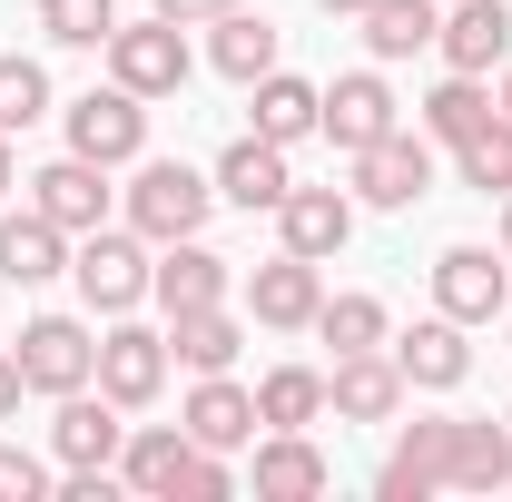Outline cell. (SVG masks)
<instances>
[{
	"instance_id": "obj_1",
	"label": "cell",
	"mask_w": 512,
	"mask_h": 502,
	"mask_svg": "<svg viewBox=\"0 0 512 502\" xmlns=\"http://www.w3.org/2000/svg\"><path fill=\"white\" fill-rule=\"evenodd\" d=\"M207 207H217V178H197L188 158H138V178H128V227H138L148 247L197 237Z\"/></svg>"
},
{
	"instance_id": "obj_2",
	"label": "cell",
	"mask_w": 512,
	"mask_h": 502,
	"mask_svg": "<svg viewBox=\"0 0 512 502\" xmlns=\"http://www.w3.org/2000/svg\"><path fill=\"white\" fill-rule=\"evenodd\" d=\"M148 237L138 227H89V237H69V276H79V296H89V315H128L138 296H148Z\"/></svg>"
},
{
	"instance_id": "obj_3",
	"label": "cell",
	"mask_w": 512,
	"mask_h": 502,
	"mask_svg": "<svg viewBox=\"0 0 512 502\" xmlns=\"http://www.w3.org/2000/svg\"><path fill=\"white\" fill-rule=\"evenodd\" d=\"M109 79L138 89V99H178V89H188V30L158 20V10H148V20H119V30H109Z\"/></svg>"
},
{
	"instance_id": "obj_4",
	"label": "cell",
	"mask_w": 512,
	"mask_h": 502,
	"mask_svg": "<svg viewBox=\"0 0 512 502\" xmlns=\"http://www.w3.org/2000/svg\"><path fill=\"white\" fill-rule=\"evenodd\" d=\"M10 355H20L30 394H50V404H60V394H79V384H99V335H89L79 315H30Z\"/></svg>"
},
{
	"instance_id": "obj_5",
	"label": "cell",
	"mask_w": 512,
	"mask_h": 502,
	"mask_svg": "<svg viewBox=\"0 0 512 502\" xmlns=\"http://www.w3.org/2000/svg\"><path fill=\"white\" fill-rule=\"evenodd\" d=\"M138 148H148V99L138 89H89V99H69V158H99V168H138Z\"/></svg>"
},
{
	"instance_id": "obj_6",
	"label": "cell",
	"mask_w": 512,
	"mask_h": 502,
	"mask_svg": "<svg viewBox=\"0 0 512 502\" xmlns=\"http://www.w3.org/2000/svg\"><path fill=\"white\" fill-rule=\"evenodd\" d=\"M434 306H444L453 325H493V315L512 306V256H493V247H444V256H434Z\"/></svg>"
},
{
	"instance_id": "obj_7",
	"label": "cell",
	"mask_w": 512,
	"mask_h": 502,
	"mask_svg": "<svg viewBox=\"0 0 512 502\" xmlns=\"http://www.w3.org/2000/svg\"><path fill=\"white\" fill-rule=\"evenodd\" d=\"M424 188H434V138L384 128L375 148H355V207H414Z\"/></svg>"
},
{
	"instance_id": "obj_8",
	"label": "cell",
	"mask_w": 512,
	"mask_h": 502,
	"mask_svg": "<svg viewBox=\"0 0 512 502\" xmlns=\"http://www.w3.org/2000/svg\"><path fill=\"white\" fill-rule=\"evenodd\" d=\"M404 394H414V384H404V365H394V355H335V375H325V414H335V424H394V414H404Z\"/></svg>"
},
{
	"instance_id": "obj_9",
	"label": "cell",
	"mask_w": 512,
	"mask_h": 502,
	"mask_svg": "<svg viewBox=\"0 0 512 502\" xmlns=\"http://www.w3.org/2000/svg\"><path fill=\"white\" fill-rule=\"evenodd\" d=\"M158 384H168V335L119 315V325L99 335V394H119L128 414H138V404H158Z\"/></svg>"
},
{
	"instance_id": "obj_10",
	"label": "cell",
	"mask_w": 512,
	"mask_h": 502,
	"mask_svg": "<svg viewBox=\"0 0 512 502\" xmlns=\"http://www.w3.org/2000/svg\"><path fill=\"white\" fill-rule=\"evenodd\" d=\"M434 50H444V69H463V79H493V69L512 60V10L503 0H444Z\"/></svg>"
},
{
	"instance_id": "obj_11",
	"label": "cell",
	"mask_w": 512,
	"mask_h": 502,
	"mask_svg": "<svg viewBox=\"0 0 512 502\" xmlns=\"http://www.w3.org/2000/svg\"><path fill=\"white\" fill-rule=\"evenodd\" d=\"M30 207L69 227V237H89V227H109V168L99 158H50L40 178H30Z\"/></svg>"
},
{
	"instance_id": "obj_12",
	"label": "cell",
	"mask_w": 512,
	"mask_h": 502,
	"mask_svg": "<svg viewBox=\"0 0 512 502\" xmlns=\"http://www.w3.org/2000/svg\"><path fill=\"white\" fill-rule=\"evenodd\" d=\"M227 286H237V266L217 247H197V237H168L158 247V266H148V296L168 315H188V306H227Z\"/></svg>"
},
{
	"instance_id": "obj_13",
	"label": "cell",
	"mask_w": 512,
	"mask_h": 502,
	"mask_svg": "<svg viewBox=\"0 0 512 502\" xmlns=\"http://www.w3.org/2000/svg\"><path fill=\"white\" fill-rule=\"evenodd\" d=\"M384 355L404 365V384H424V394H453V384L473 375V345H463V325L444 306L424 315V325H404V335H384Z\"/></svg>"
},
{
	"instance_id": "obj_14",
	"label": "cell",
	"mask_w": 512,
	"mask_h": 502,
	"mask_svg": "<svg viewBox=\"0 0 512 502\" xmlns=\"http://www.w3.org/2000/svg\"><path fill=\"white\" fill-rule=\"evenodd\" d=\"M316 306H325V276H316V256H296V247L247 276V315H256V325H276V335L316 325Z\"/></svg>"
},
{
	"instance_id": "obj_15",
	"label": "cell",
	"mask_w": 512,
	"mask_h": 502,
	"mask_svg": "<svg viewBox=\"0 0 512 502\" xmlns=\"http://www.w3.org/2000/svg\"><path fill=\"white\" fill-rule=\"evenodd\" d=\"M316 128H325V138H335V148H345V158H355V148H375L384 128H404V119H394V89H384L375 69H345V79L325 89Z\"/></svg>"
},
{
	"instance_id": "obj_16",
	"label": "cell",
	"mask_w": 512,
	"mask_h": 502,
	"mask_svg": "<svg viewBox=\"0 0 512 502\" xmlns=\"http://www.w3.org/2000/svg\"><path fill=\"white\" fill-rule=\"evenodd\" d=\"M128 404L119 394H60V414H50V453L60 463H119V443H128V424H119Z\"/></svg>"
},
{
	"instance_id": "obj_17",
	"label": "cell",
	"mask_w": 512,
	"mask_h": 502,
	"mask_svg": "<svg viewBox=\"0 0 512 502\" xmlns=\"http://www.w3.org/2000/svg\"><path fill=\"white\" fill-rule=\"evenodd\" d=\"M286 188H296V178H286V148H276V138H256V128L217 158V197H227V207H247V217H276Z\"/></svg>"
},
{
	"instance_id": "obj_18",
	"label": "cell",
	"mask_w": 512,
	"mask_h": 502,
	"mask_svg": "<svg viewBox=\"0 0 512 502\" xmlns=\"http://www.w3.org/2000/svg\"><path fill=\"white\" fill-rule=\"evenodd\" d=\"M444 453H453V414H434V424H404V434H394V453H384V473H375V493H384V502H424V493H444Z\"/></svg>"
},
{
	"instance_id": "obj_19",
	"label": "cell",
	"mask_w": 512,
	"mask_h": 502,
	"mask_svg": "<svg viewBox=\"0 0 512 502\" xmlns=\"http://www.w3.org/2000/svg\"><path fill=\"white\" fill-rule=\"evenodd\" d=\"M276 237L296 256H345V237H355V197L345 188H286V207H276Z\"/></svg>"
},
{
	"instance_id": "obj_20",
	"label": "cell",
	"mask_w": 512,
	"mask_h": 502,
	"mask_svg": "<svg viewBox=\"0 0 512 502\" xmlns=\"http://www.w3.org/2000/svg\"><path fill=\"white\" fill-rule=\"evenodd\" d=\"M178 424H188V443H207V453H237V443H256V394L237 375H197V394L178 404Z\"/></svg>"
},
{
	"instance_id": "obj_21",
	"label": "cell",
	"mask_w": 512,
	"mask_h": 502,
	"mask_svg": "<svg viewBox=\"0 0 512 502\" xmlns=\"http://www.w3.org/2000/svg\"><path fill=\"white\" fill-rule=\"evenodd\" d=\"M50 276H69V227H50L40 207L0 217V286H50Z\"/></svg>"
},
{
	"instance_id": "obj_22",
	"label": "cell",
	"mask_w": 512,
	"mask_h": 502,
	"mask_svg": "<svg viewBox=\"0 0 512 502\" xmlns=\"http://www.w3.org/2000/svg\"><path fill=\"white\" fill-rule=\"evenodd\" d=\"M453 493H503L512 483V424H483V414H453V453H444Z\"/></svg>"
},
{
	"instance_id": "obj_23",
	"label": "cell",
	"mask_w": 512,
	"mask_h": 502,
	"mask_svg": "<svg viewBox=\"0 0 512 502\" xmlns=\"http://www.w3.org/2000/svg\"><path fill=\"white\" fill-rule=\"evenodd\" d=\"M335 483V463H325L306 434H266L256 443V502H316Z\"/></svg>"
},
{
	"instance_id": "obj_24",
	"label": "cell",
	"mask_w": 512,
	"mask_h": 502,
	"mask_svg": "<svg viewBox=\"0 0 512 502\" xmlns=\"http://www.w3.org/2000/svg\"><path fill=\"white\" fill-rule=\"evenodd\" d=\"M237 345H247V325L227 306H188V315H168V355L188 365V375H227L237 365Z\"/></svg>"
},
{
	"instance_id": "obj_25",
	"label": "cell",
	"mask_w": 512,
	"mask_h": 502,
	"mask_svg": "<svg viewBox=\"0 0 512 502\" xmlns=\"http://www.w3.org/2000/svg\"><path fill=\"white\" fill-rule=\"evenodd\" d=\"M178 463H188V424H138V434L119 443V483L148 502L178 493Z\"/></svg>"
},
{
	"instance_id": "obj_26",
	"label": "cell",
	"mask_w": 512,
	"mask_h": 502,
	"mask_svg": "<svg viewBox=\"0 0 512 502\" xmlns=\"http://www.w3.org/2000/svg\"><path fill=\"white\" fill-rule=\"evenodd\" d=\"M355 20H365V50H375V60H414V50H434L444 0H365Z\"/></svg>"
},
{
	"instance_id": "obj_27",
	"label": "cell",
	"mask_w": 512,
	"mask_h": 502,
	"mask_svg": "<svg viewBox=\"0 0 512 502\" xmlns=\"http://www.w3.org/2000/svg\"><path fill=\"white\" fill-rule=\"evenodd\" d=\"M207 60L227 69L237 89H256V79L276 69V20H266V10H247V0H237V10L217 20V40H207Z\"/></svg>"
},
{
	"instance_id": "obj_28",
	"label": "cell",
	"mask_w": 512,
	"mask_h": 502,
	"mask_svg": "<svg viewBox=\"0 0 512 502\" xmlns=\"http://www.w3.org/2000/svg\"><path fill=\"white\" fill-rule=\"evenodd\" d=\"M316 109H325V89H316V79H296V69H266V79H256V138L296 148V138L316 128Z\"/></svg>"
},
{
	"instance_id": "obj_29",
	"label": "cell",
	"mask_w": 512,
	"mask_h": 502,
	"mask_svg": "<svg viewBox=\"0 0 512 502\" xmlns=\"http://www.w3.org/2000/svg\"><path fill=\"white\" fill-rule=\"evenodd\" d=\"M316 414H325V375L316 365H276V375L256 384V424H266V434H306Z\"/></svg>"
},
{
	"instance_id": "obj_30",
	"label": "cell",
	"mask_w": 512,
	"mask_h": 502,
	"mask_svg": "<svg viewBox=\"0 0 512 502\" xmlns=\"http://www.w3.org/2000/svg\"><path fill=\"white\" fill-rule=\"evenodd\" d=\"M493 119H503V99H493L483 79H463V69H453L444 89L424 99V138H444V148H463L473 128H493Z\"/></svg>"
},
{
	"instance_id": "obj_31",
	"label": "cell",
	"mask_w": 512,
	"mask_h": 502,
	"mask_svg": "<svg viewBox=\"0 0 512 502\" xmlns=\"http://www.w3.org/2000/svg\"><path fill=\"white\" fill-rule=\"evenodd\" d=\"M316 335L335 345V355H375L394 325H384V306H375V296H325V306H316Z\"/></svg>"
},
{
	"instance_id": "obj_32",
	"label": "cell",
	"mask_w": 512,
	"mask_h": 502,
	"mask_svg": "<svg viewBox=\"0 0 512 502\" xmlns=\"http://www.w3.org/2000/svg\"><path fill=\"white\" fill-rule=\"evenodd\" d=\"M40 30H50L60 50H109V30H119V0H40Z\"/></svg>"
},
{
	"instance_id": "obj_33",
	"label": "cell",
	"mask_w": 512,
	"mask_h": 502,
	"mask_svg": "<svg viewBox=\"0 0 512 502\" xmlns=\"http://www.w3.org/2000/svg\"><path fill=\"white\" fill-rule=\"evenodd\" d=\"M463 188H483V197H512V119H493V128H473L463 148Z\"/></svg>"
},
{
	"instance_id": "obj_34",
	"label": "cell",
	"mask_w": 512,
	"mask_h": 502,
	"mask_svg": "<svg viewBox=\"0 0 512 502\" xmlns=\"http://www.w3.org/2000/svg\"><path fill=\"white\" fill-rule=\"evenodd\" d=\"M30 119H50V69L0 50V128H30Z\"/></svg>"
},
{
	"instance_id": "obj_35",
	"label": "cell",
	"mask_w": 512,
	"mask_h": 502,
	"mask_svg": "<svg viewBox=\"0 0 512 502\" xmlns=\"http://www.w3.org/2000/svg\"><path fill=\"white\" fill-rule=\"evenodd\" d=\"M227 493H237L227 453H207V443H188V463H178V493H168V502H227Z\"/></svg>"
},
{
	"instance_id": "obj_36",
	"label": "cell",
	"mask_w": 512,
	"mask_h": 502,
	"mask_svg": "<svg viewBox=\"0 0 512 502\" xmlns=\"http://www.w3.org/2000/svg\"><path fill=\"white\" fill-rule=\"evenodd\" d=\"M40 493H50V463L20 453V443H0V502H40Z\"/></svg>"
},
{
	"instance_id": "obj_37",
	"label": "cell",
	"mask_w": 512,
	"mask_h": 502,
	"mask_svg": "<svg viewBox=\"0 0 512 502\" xmlns=\"http://www.w3.org/2000/svg\"><path fill=\"white\" fill-rule=\"evenodd\" d=\"M148 10H158V20H178V30H217L237 0H148Z\"/></svg>"
},
{
	"instance_id": "obj_38",
	"label": "cell",
	"mask_w": 512,
	"mask_h": 502,
	"mask_svg": "<svg viewBox=\"0 0 512 502\" xmlns=\"http://www.w3.org/2000/svg\"><path fill=\"white\" fill-rule=\"evenodd\" d=\"M20 394H30V375H20V355H0V424L20 414Z\"/></svg>"
},
{
	"instance_id": "obj_39",
	"label": "cell",
	"mask_w": 512,
	"mask_h": 502,
	"mask_svg": "<svg viewBox=\"0 0 512 502\" xmlns=\"http://www.w3.org/2000/svg\"><path fill=\"white\" fill-rule=\"evenodd\" d=\"M10 178H20V158H10V128H0V197H10Z\"/></svg>"
},
{
	"instance_id": "obj_40",
	"label": "cell",
	"mask_w": 512,
	"mask_h": 502,
	"mask_svg": "<svg viewBox=\"0 0 512 502\" xmlns=\"http://www.w3.org/2000/svg\"><path fill=\"white\" fill-rule=\"evenodd\" d=\"M493 99H503V119H512V60H503V89H493Z\"/></svg>"
},
{
	"instance_id": "obj_41",
	"label": "cell",
	"mask_w": 512,
	"mask_h": 502,
	"mask_svg": "<svg viewBox=\"0 0 512 502\" xmlns=\"http://www.w3.org/2000/svg\"><path fill=\"white\" fill-rule=\"evenodd\" d=\"M503 256H512V197H503Z\"/></svg>"
},
{
	"instance_id": "obj_42",
	"label": "cell",
	"mask_w": 512,
	"mask_h": 502,
	"mask_svg": "<svg viewBox=\"0 0 512 502\" xmlns=\"http://www.w3.org/2000/svg\"><path fill=\"white\" fill-rule=\"evenodd\" d=\"M325 10H365V0H325Z\"/></svg>"
},
{
	"instance_id": "obj_43",
	"label": "cell",
	"mask_w": 512,
	"mask_h": 502,
	"mask_svg": "<svg viewBox=\"0 0 512 502\" xmlns=\"http://www.w3.org/2000/svg\"><path fill=\"white\" fill-rule=\"evenodd\" d=\"M503 493H512V483H503Z\"/></svg>"
},
{
	"instance_id": "obj_44",
	"label": "cell",
	"mask_w": 512,
	"mask_h": 502,
	"mask_svg": "<svg viewBox=\"0 0 512 502\" xmlns=\"http://www.w3.org/2000/svg\"><path fill=\"white\" fill-rule=\"evenodd\" d=\"M503 424H512V414H503Z\"/></svg>"
}]
</instances>
